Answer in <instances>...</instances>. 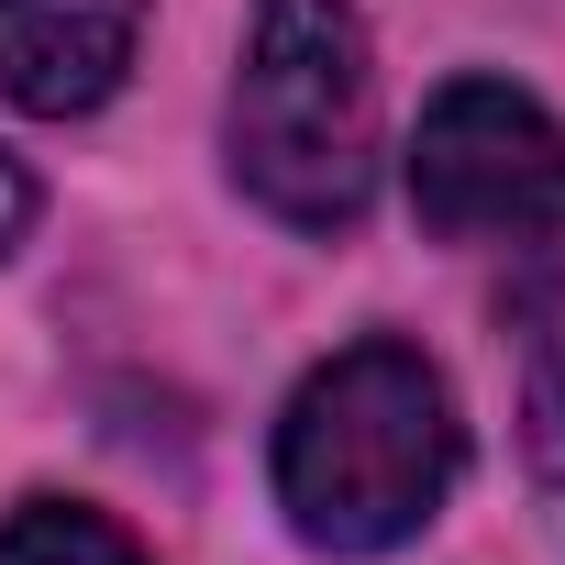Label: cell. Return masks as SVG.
Segmentation results:
<instances>
[{"label": "cell", "mask_w": 565, "mask_h": 565, "mask_svg": "<svg viewBox=\"0 0 565 565\" xmlns=\"http://www.w3.org/2000/svg\"><path fill=\"white\" fill-rule=\"evenodd\" d=\"M466 466V422L411 344H344L277 411V510L311 554H399Z\"/></svg>", "instance_id": "6da1fadb"}, {"label": "cell", "mask_w": 565, "mask_h": 565, "mask_svg": "<svg viewBox=\"0 0 565 565\" xmlns=\"http://www.w3.org/2000/svg\"><path fill=\"white\" fill-rule=\"evenodd\" d=\"M233 189L289 233H355L377 200V67L355 0H255L233 67Z\"/></svg>", "instance_id": "7a4b0ae2"}, {"label": "cell", "mask_w": 565, "mask_h": 565, "mask_svg": "<svg viewBox=\"0 0 565 565\" xmlns=\"http://www.w3.org/2000/svg\"><path fill=\"white\" fill-rule=\"evenodd\" d=\"M411 211L444 244H565V122L510 78L433 89L411 134Z\"/></svg>", "instance_id": "3957f363"}, {"label": "cell", "mask_w": 565, "mask_h": 565, "mask_svg": "<svg viewBox=\"0 0 565 565\" xmlns=\"http://www.w3.org/2000/svg\"><path fill=\"white\" fill-rule=\"evenodd\" d=\"M145 0H0V89L45 122L100 111L134 78Z\"/></svg>", "instance_id": "277c9868"}, {"label": "cell", "mask_w": 565, "mask_h": 565, "mask_svg": "<svg viewBox=\"0 0 565 565\" xmlns=\"http://www.w3.org/2000/svg\"><path fill=\"white\" fill-rule=\"evenodd\" d=\"M0 565H145L122 521L78 510V499H23L0 521Z\"/></svg>", "instance_id": "5b68a950"}, {"label": "cell", "mask_w": 565, "mask_h": 565, "mask_svg": "<svg viewBox=\"0 0 565 565\" xmlns=\"http://www.w3.org/2000/svg\"><path fill=\"white\" fill-rule=\"evenodd\" d=\"M23 222H34V178H23L12 156H0V255L23 244Z\"/></svg>", "instance_id": "8992f818"}]
</instances>
